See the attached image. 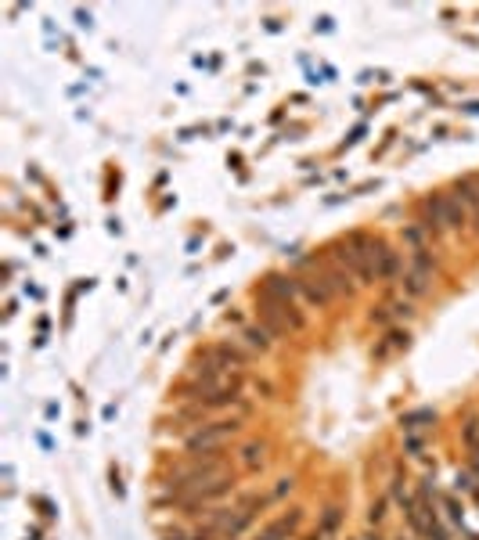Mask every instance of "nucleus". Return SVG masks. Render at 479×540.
<instances>
[{
  "label": "nucleus",
  "instance_id": "nucleus-6",
  "mask_svg": "<svg viewBox=\"0 0 479 540\" xmlns=\"http://www.w3.org/2000/svg\"><path fill=\"white\" fill-rule=\"evenodd\" d=\"M458 199H461V206L472 209V216H475V231H479V191H475V184H472V180L461 184V195H458Z\"/></svg>",
  "mask_w": 479,
  "mask_h": 540
},
{
  "label": "nucleus",
  "instance_id": "nucleus-9",
  "mask_svg": "<svg viewBox=\"0 0 479 540\" xmlns=\"http://www.w3.org/2000/svg\"><path fill=\"white\" fill-rule=\"evenodd\" d=\"M242 465H245V468H253V472H256V468H263V447H260V443H249V447L242 451Z\"/></svg>",
  "mask_w": 479,
  "mask_h": 540
},
{
  "label": "nucleus",
  "instance_id": "nucleus-1",
  "mask_svg": "<svg viewBox=\"0 0 479 540\" xmlns=\"http://www.w3.org/2000/svg\"><path fill=\"white\" fill-rule=\"evenodd\" d=\"M238 432H242V418H217V422H205V425L191 429L184 447L191 454H217L224 447V439H231Z\"/></svg>",
  "mask_w": 479,
  "mask_h": 540
},
{
  "label": "nucleus",
  "instance_id": "nucleus-11",
  "mask_svg": "<svg viewBox=\"0 0 479 540\" xmlns=\"http://www.w3.org/2000/svg\"><path fill=\"white\" fill-rule=\"evenodd\" d=\"M336 526H339V508H328V515H324V522H321V536L332 533Z\"/></svg>",
  "mask_w": 479,
  "mask_h": 540
},
{
  "label": "nucleus",
  "instance_id": "nucleus-3",
  "mask_svg": "<svg viewBox=\"0 0 479 540\" xmlns=\"http://www.w3.org/2000/svg\"><path fill=\"white\" fill-rule=\"evenodd\" d=\"M299 519H303L299 512H292V515H281V519H274V522L267 526V529H260V533H256V540H288V536L295 533Z\"/></svg>",
  "mask_w": 479,
  "mask_h": 540
},
{
  "label": "nucleus",
  "instance_id": "nucleus-2",
  "mask_svg": "<svg viewBox=\"0 0 479 540\" xmlns=\"http://www.w3.org/2000/svg\"><path fill=\"white\" fill-rule=\"evenodd\" d=\"M295 284H299V292H303V299L314 303V306L332 303V296H336V289H332V281H328V277H310V281H295Z\"/></svg>",
  "mask_w": 479,
  "mask_h": 540
},
{
  "label": "nucleus",
  "instance_id": "nucleus-8",
  "mask_svg": "<svg viewBox=\"0 0 479 540\" xmlns=\"http://www.w3.org/2000/svg\"><path fill=\"white\" fill-rule=\"evenodd\" d=\"M397 346H407V332H404V335H400V332H389V335H385V342L375 349V357H389Z\"/></svg>",
  "mask_w": 479,
  "mask_h": 540
},
{
  "label": "nucleus",
  "instance_id": "nucleus-5",
  "mask_svg": "<svg viewBox=\"0 0 479 540\" xmlns=\"http://www.w3.org/2000/svg\"><path fill=\"white\" fill-rule=\"evenodd\" d=\"M242 339H245V346H249V349H256V353H267V349L274 346L271 332H267V328H256V325H253V328H245V332H242Z\"/></svg>",
  "mask_w": 479,
  "mask_h": 540
},
{
  "label": "nucleus",
  "instance_id": "nucleus-4",
  "mask_svg": "<svg viewBox=\"0 0 479 540\" xmlns=\"http://www.w3.org/2000/svg\"><path fill=\"white\" fill-rule=\"evenodd\" d=\"M397 274H400V256H397L393 249H385V245H382L378 260H375V277H378V281H393Z\"/></svg>",
  "mask_w": 479,
  "mask_h": 540
},
{
  "label": "nucleus",
  "instance_id": "nucleus-12",
  "mask_svg": "<svg viewBox=\"0 0 479 540\" xmlns=\"http://www.w3.org/2000/svg\"><path fill=\"white\" fill-rule=\"evenodd\" d=\"M472 468L479 472V451H472Z\"/></svg>",
  "mask_w": 479,
  "mask_h": 540
},
{
  "label": "nucleus",
  "instance_id": "nucleus-10",
  "mask_svg": "<svg viewBox=\"0 0 479 540\" xmlns=\"http://www.w3.org/2000/svg\"><path fill=\"white\" fill-rule=\"evenodd\" d=\"M461 439H465V447H468V451H479V418H468V422H465Z\"/></svg>",
  "mask_w": 479,
  "mask_h": 540
},
{
  "label": "nucleus",
  "instance_id": "nucleus-7",
  "mask_svg": "<svg viewBox=\"0 0 479 540\" xmlns=\"http://www.w3.org/2000/svg\"><path fill=\"white\" fill-rule=\"evenodd\" d=\"M426 289H429V284H426V274L422 270H407L404 274V292L407 296H422Z\"/></svg>",
  "mask_w": 479,
  "mask_h": 540
}]
</instances>
